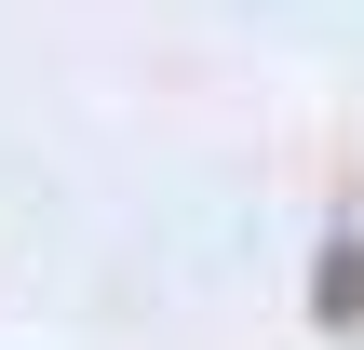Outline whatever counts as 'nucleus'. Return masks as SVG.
<instances>
[{
	"mask_svg": "<svg viewBox=\"0 0 364 350\" xmlns=\"http://www.w3.org/2000/svg\"><path fill=\"white\" fill-rule=\"evenodd\" d=\"M324 324H364V243L324 256Z\"/></svg>",
	"mask_w": 364,
	"mask_h": 350,
	"instance_id": "f257e3e1",
	"label": "nucleus"
}]
</instances>
